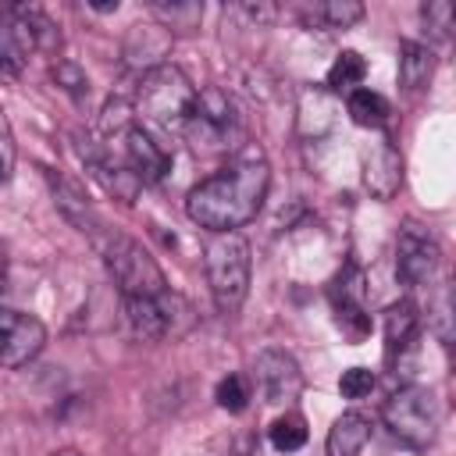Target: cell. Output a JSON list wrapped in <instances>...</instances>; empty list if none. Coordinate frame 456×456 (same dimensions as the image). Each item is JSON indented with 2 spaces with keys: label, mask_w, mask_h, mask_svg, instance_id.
<instances>
[{
  "label": "cell",
  "mask_w": 456,
  "mask_h": 456,
  "mask_svg": "<svg viewBox=\"0 0 456 456\" xmlns=\"http://www.w3.org/2000/svg\"><path fill=\"white\" fill-rule=\"evenodd\" d=\"M96 246L103 253V264H107L114 285L121 289V299H150V296L167 292L164 271L135 239L107 232V235H96Z\"/></svg>",
  "instance_id": "cell-4"
},
{
  "label": "cell",
  "mask_w": 456,
  "mask_h": 456,
  "mask_svg": "<svg viewBox=\"0 0 456 456\" xmlns=\"http://www.w3.org/2000/svg\"><path fill=\"white\" fill-rule=\"evenodd\" d=\"M50 78H53L68 96H75V100H82V96L89 93V78H86V71H82L75 61H57V64L50 68Z\"/></svg>",
  "instance_id": "cell-26"
},
{
  "label": "cell",
  "mask_w": 456,
  "mask_h": 456,
  "mask_svg": "<svg viewBox=\"0 0 456 456\" xmlns=\"http://www.w3.org/2000/svg\"><path fill=\"white\" fill-rule=\"evenodd\" d=\"M214 399H217L221 410H228V413H242V410L249 406V385H246V378H242V374H228V378H221Z\"/></svg>",
  "instance_id": "cell-25"
},
{
  "label": "cell",
  "mask_w": 456,
  "mask_h": 456,
  "mask_svg": "<svg viewBox=\"0 0 456 456\" xmlns=\"http://www.w3.org/2000/svg\"><path fill=\"white\" fill-rule=\"evenodd\" d=\"M125 314H128L132 331L146 342L178 335L189 324V306L171 289L160 292V296H150V299H125Z\"/></svg>",
  "instance_id": "cell-8"
},
{
  "label": "cell",
  "mask_w": 456,
  "mask_h": 456,
  "mask_svg": "<svg viewBox=\"0 0 456 456\" xmlns=\"http://www.w3.org/2000/svg\"><path fill=\"white\" fill-rule=\"evenodd\" d=\"M431 75H435V53H431V46L406 39L399 46V86L406 93H417V89H424L431 82Z\"/></svg>",
  "instance_id": "cell-18"
},
{
  "label": "cell",
  "mask_w": 456,
  "mask_h": 456,
  "mask_svg": "<svg viewBox=\"0 0 456 456\" xmlns=\"http://www.w3.org/2000/svg\"><path fill=\"white\" fill-rule=\"evenodd\" d=\"M43 346H46V328L39 317L14 306H0V367L7 370L25 367L28 360L39 356Z\"/></svg>",
  "instance_id": "cell-9"
},
{
  "label": "cell",
  "mask_w": 456,
  "mask_h": 456,
  "mask_svg": "<svg viewBox=\"0 0 456 456\" xmlns=\"http://www.w3.org/2000/svg\"><path fill=\"white\" fill-rule=\"evenodd\" d=\"M306 420L299 417V413H281V417H274L271 420V428H267V438H271V445L278 449V452H296V449H303L306 445Z\"/></svg>",
  "instance_id": "cell-22"
},
{
  "label": "cell",
  "mask_w": 456,
  "mask_h": 456,
  "mask_svg": "<svg viewBox=\"0 0 456 456\" xmlns=\"http://www.w3.org/2000/svg\"><path fill=\"white\" fill-rule=\"evenodd\" d=\"M381 328H385V353H388V360H392L395 353L410 349V346H413V338H417V331H420V317H417V306H413L410 299H399V303H392V306L385 310V321H381Z\"/></svg>",
  "instance_id": "cell-17"
},
{
  "label": "cell",
  "mask_w": 456,
  "mask_h": 456,
  "mask_svg": "<svg viewBox=\"0 0 456 456\" xmlns=\"http://www.w3.org/2000/svg\"><path fill=\"white\" fill-rule=\"evenodd\" d=\"M360 18H363V4L356 0H324V4L303 7V21L317 28H349Z\"/></svg>",
  "instance_id": "cell-19"
},
{
  "label": "cell",
  "mask_w": 456,
  "mask_h": 456,
  "mask_svg": "<svg viewBox=\"0 0 456 456\" xmlns=\"http://www.w3.org/2000/svg\"><path fill=\"white\" fill-rule=\"evenodd\" d=\"M381 420L410 449H428L438 435V399L420 385H403L385 399Z\"/></svg>",
  "instance_id": "cell-5"
},
{
  "label": "cell",
  "mask_w": 456,
  "mask_h": 456,
  "mask_svg": "<svg viewBox=\"0 0 456 456\" xmlns=\"http://www.w3.org/2000/svg\"><path fill=\"white\" fill-rule=\"evenodd\" d=\"M210 296L221 314H235L249 292V242L242 232H210L203 242Z\"/></svg>",
  "instance_id": "cell-2"
},
{
  "label": "cell",
  "mask_w": 456,
  "mask_h": 456,
  "mask_svg": "<svg viewBox=\"0 0 456 456\" xmlns=\"http://www.w3.org/2000/svg\"><path fill=\"white\" fill-rule=\"evenodd\" d=\"M150 11L160 18V28L167 36L171 32H192V28H200V18H203V4H196V0H178V4L153 0Z\"/></svg>",
  "instance_id": "cell-21"
},
{
  "label": "cell",
  "mask_w": 456,
  "mask_h": 456,
  "mask_svg": "<svg viewBox=\"0 0 456 456\" xmlns=\"http://www.w3.org/2000/svg\"><path fill=\"white\" fill-rule=\"evenodd\" d=\"M100 125H103V132H128L132 128V103L128 100H110L107 107H103V118H100Z\"/></svg>",
  "instance_id": "cell-29"
},
{
  "label": "cell",
  "mask_w": 456,
  "mask_h": 456,
  "mask_svg": "<svg viewBox=\"0 0 456 456\" xmlns=\"http://www.w3.org/2000/svg\"><path fill=\"white\" fill-rule=\"evenodd\" d=\"M32 39L25 21L14 14V7L0 11V78H18L25 71V61L32 53Z\"/></svg>",
  "instance_id": "cell-14"
},
{
  "label": "cell",
  "mask_w": 456,
  "mask_h": 456,
  "mask_svg": "<svg viewBox=\"0 0 456 456\" xmlns=\"http://www.w3.org/2000/svg\"><path fill=\"white\" fill-rule=\"evenodd\" d=\"M14 14L25 21L28 39H32L36 50H57V46H61V32H57V25H53L39 7H25V4H18Z\"/></svg>",
  "instance_id": "cell-23"
},
{
  "label": "cell",
  "mask_w": 456,
  "mask_h": 456,
  "mask_svg": "<svg viewBox=\"0 0 456 456\" xmlns=\"http://www.w3.org/2000/svg\"><path fill=\"white\" fill-rule=\"evenodd\" d=\"M253 381L267 403H292L303 392V370L285 349H260L253 360Z\"/></svg>",
  "instance_id": "cell-10"
},
{
  "label": "cell",
  "mask_w": 456,
  "mask_h": 456,
  "mask_svg": "<svg viewBox=\"0 0 456 456\" xmlns=\"http://www.w3.org/2000/svg\"><path fill=\"white\" fill-rule=\"evenodd\" d=\"M182 135L196 153H224L235 150L242 139V121L235 114V103L217 89H200L192 96V107L182 121Z\"/></svg>",
  "instance_id": "cell-3"
},
{
  "label": "cell",
  "mask_w": 456,
  "mask_h": 456,
  "mask_svg": "<svg viewBox=\"0 0 456 456\" xmlns=\"http://www.w3.org/2000/svg\"><path fill=\"white\" fill-rule=\"evenodd\" d=\"M363 75H367V61L356 53V50H342L338 57H335V64L328 68V89H356L360 82H363Z\"/></svg>",
  "instance_id": "cell-24"
},
{
  "label": "cell",
  "mask_w": 456,
  "mask_h": 456,
  "mask_svg": "<svg viewBox=\"0 0 456 456\" xmlns=\"http://www.w3.org/2000/svg\"><path fill=\"white\" fill-rule=\"evenodd\" d=\"M53 456H82V452H75V449H61V452H53Z\"/></svg>",
  "instance_id": "cell-31"
},
{
  "label": "cell",
  "mask_w": 456,
  "mask_h": 456,
  "mask_svg": "<svg viewBox=\"0 0 456 456\" xmlns=\"http://www.w3.org/2000/svg\"><path fill=\"white\" fill-rule=\"evenodd\" d=\"M167 46H171V36L160 25H132V32L125 39V57H128V64H139L150 71V68L164 64Z\"/></svg>",
  "instance_id": "cell-15"
},
{
  "label": "cell",
  "mask_w": 456,
  "mask_h": 456,
  "mask_svg": "<svg viewBox=\"0 0 456 456\" xmlns=\"http://www.w3.org/2000/svg\"><path fill=\"white\" fill-rule=\"evenodd\" d=\"M370 438V420L363 413H342L324 438V456H360V449Z\"/></svg>",
  "instance_id": "cell-16"
},
{
  "label": "cell",
  "mask_w": 456,
  "mask_h": 456,
  "mask_svg": "<svg viewBox=\"0 0 456 456\" xmlns=\"http://www.w3.org/2000/svg\"><path fill=\"white\" fill-rule=\"evenodd\" d=\"M125 157H128V171L135 175L139 185H153L171 171V153L139 125H132L125 132Z\"/></svg>",
  "instance_id": "cell-12"
},
{
  "label": "cell",
  "mask_w": 456,
  "mask_h": 456,
  "mask_svg": "<svg viewBox=\"0 0 456 456\" xmlns=\"http://www.w3.org/2000/svg\"><path fill=\"white\" fill-rule=\"evenodd\" d=\"M438 264H442L438 239L428 228L406 221L399 228V239H395V274H399V281L406 289H424L435 278Z\"/></svg>",
  "instance_id": "cell-7"
},
{
  "label": "cell",
  "mask_w": 456,
  "mask_h": 456,
  "mask_svg": "<svg viewBox=\"0 0 456 456\" xmlns=\"http://www.w3.org/2000/svg\"><path fill=\"white\" fill-rule=\"evenodd\" d=\"M232 456H253V438H239L235 449H232Z\"/></svg>",
  "instance_id": "cell-30"
},
{
  "label": "cell",
  "mask_w": 456,
  "mask_h": 456,
  "mask_svg": "<svg viewBox=\"0 0 456 456\" xmlns=\"http://www.w3.org/2000/svg\"><path fill=\"white\" fill-rule=\"evenodd\" d=\"M363 185H367V192L374 200H392L399 192V185H403V157H399V150L388 139H381L367 153V160H363Z\"/></svg>",
  "instance_id": "cell-13"
},
{
  "label": "cell",
  "mask_w": 456,
  "mask_h": 456,
  "mask_svg": "<svg viewBox=\"0 0 456 456\" xmlns=\"http://www.w3.org/2000/svg\"><path fill=\"white\" fill-rule=\"evenodd\" d=\"M420 18H424V25H428V32H431L435 39H445L449 28H452V4L431 0V4L420 7Z\"/></svg>",
  "instance_id": "cell-27"
},
{
  "label": "cell",
  "mask_w": 456,
  "mask_h": 456,
  "mask_svg": "<svg viewBox=\"0 0 456 456\" xmlns=\"http://www.w3.org/2000/svg\"><path fill=\"white\" fill-rule=\"evenodd\" d=\"M271 185V164L260 146H246L217 175L192 185L185 210L207 232H235L256 217Z\"/></svg>",
  "instance_id": "cell-1"
},
{
  "label": "cell",
  "mask_w": 456,
  "mask_h": 456,
  "mask_svg": "<svg viewBox=\"0 0 456 456\" xmlns=\"http://www.w3.org/2000/svg\"><path fill=\"white\" fill-rule=\"evenodd\" d=\"M192 96L196 89L189 86V78L175 68V64H160V68H150L142 71V82H139V110L160 125V128H171V132H182V121L192 107Z\"/></svg>",
  "instance_id": "cell-6"
},
{
  "label": "cell",
  "mask_w": 456,
  "mask_h": 456,
  "mask_svg": "<svg viewBox=\"0 0 456 456\" xmlns=\"http://www.w3.org/2000/svg\"><path fill=\"white\" fill-rule=\"evenodd\" d=\"M331 303H335L338 328H342L349 338H363V335L370 331V317H367V285H363L360 267L349 264V267L331 281Z\"/></svg>",
  "instance_id": "cell-11"
},
{
  "label": "cell",
  "mask_w": 456,
  "mask_h": 456,
  "mask_svg": "<svg viewBox=\"0 0 456 456\" xmlns=\"http://www.w3.org/2000/svg\"><path fill=\"white\" fill-rule=\"evenodd\" d=\"M370 388H374V370L370 367H349L338 378V392L346 399H363V395H370Z\"/></svg>",
  "instance_id": "cell-28"
},
{
  "label": "cell",
  "mask_w": 456,
  "mask_h": 456,
  "mask_svg": "<svg viewBox=\"0 0 456 456\" xmlns=\"http://www.w3.org/2000/svg\"><path fill=\"white\" fill-rule=\"evenodd\" d=\"M346 110H349V118H353L356 125H363V128H381V125L388 121V114H392L388 100H385L381 93H374V89H353L349 100H346Z\"/></svg>",
  "instance_id": "cell-20"
}]
</instances>
